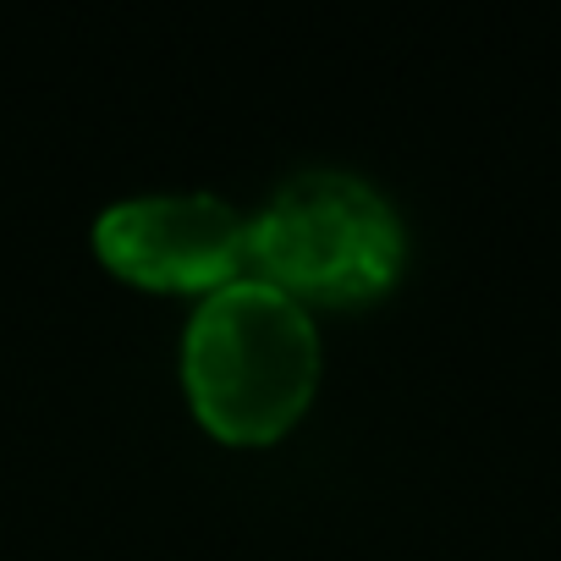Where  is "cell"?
<instances>
[{"mask_svg":"<svg viewBox=\"0 0 561 561\" xmlns=\"http://www.w3.org/2000/svg\"><path fill=\"white\" fill-rule=\"evenodd\" d=\"M182 380L215 435L275 440L320 380V331L287 287L231 275L204 293L187 320Z\"/></svg>","mask_w":561,"mask_h":561,"instance_id":"cell-1","label":"cell"},{"mask_svg":"<svg viewBox=\"0 0 561 561\" xmlns=\"http://www.w3.org/2000/svg\"><path fill=\"white\" fill-rule=\"evenodd\" d=\"M248 253L293 298H369L402 264V220L369 176L309 165L248 215Z\"/></svg>","mask_w":561,"mask_h":561,"instance_id":"cell-2","label":"cell"},{"mask_svg":"<svg viewBox=\"0 0 561 561\" xmlns=\"http://www.w3.org/2000/svg\"><path fill=\"white\" fill-rule=\"evenodd\" d=\"M94 248L149 287H220L248 253V215L209 187L127 193L100 209Z\"/></svg>","mask_w":561,"mask_h":561,"instance_id":"cell-3","label":"cell"}]
</instances>
